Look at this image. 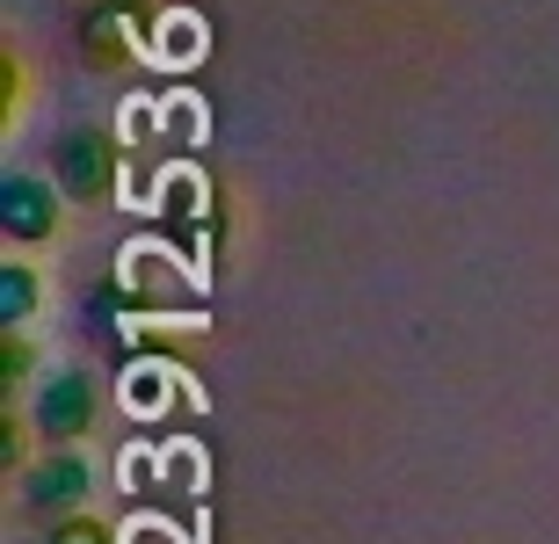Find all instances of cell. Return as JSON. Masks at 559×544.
<instances>
[{
    "label": "cell",
    "instance_id": "cell-1",
    "mask_svg": "<svg viewBox=\"0 0 559 544\" xmlns=\"http://www.w3.org/2000/svg\"><path fill=\"white\" fill-rule=\"evenodd\" d=\"M8 210H15V232H44V218H51V210H44V196L37 189H8Z\"/></svg>",
    "mask_w": 559,
    "mask_h": 544
}]
</instances>
